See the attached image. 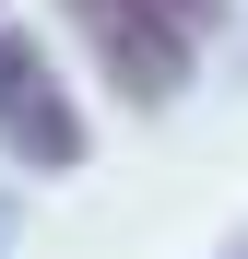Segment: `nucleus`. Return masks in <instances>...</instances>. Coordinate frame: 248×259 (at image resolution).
<instances>
[{
  "instance_id": "obj_1",
  "label": "nucleus",
  "mask_w": 248,
  "mask_h": 259,
  "mask_svg": "<svg viewBox=\"0 0 248 259\" xmlns=\"http://www.w3.org/2000/svg\"><path fill=\"white\" fill-rule=\"evenodd\" d=\"M59 12L83 24V48L107 59V82L130 106H165L189 82V59H201V35L225 24V0H59Z\"/></svg>"
},
{
  "instance_id": "obj_2",
  "label": "nucleus",
  "mask_w": 248,
  "mask_h": 259,
  "mask_svg": "<svg viewBox=\"0 0 248 259\" xmlns=\"http://www.w3.org/2000/svg\"><path fill=\"white\" fill-rule=\"evenodd\" d=\"M0 153L36 165V177H71L83 165V106H71V82L48 71V48L24 24H0Z\"/></svg>"
}]
</instances>
